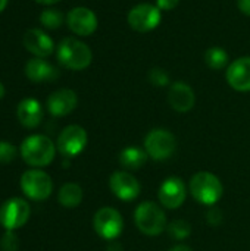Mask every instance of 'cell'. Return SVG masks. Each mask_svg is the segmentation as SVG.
Instances as JSON below:
<instances>
[{"instance_id": "cell-28", "label": "cell", "mask_w": 250, "mask_h": 251, "mask_svg": "<svg viewBox=\"0 0 250 251\" xmlns=\"http://www.w3.org/2000/svg\"><path fill=\"white\" fill-rule=\"evenodd\" d=\"M178 3H180V0H156V6L164 12L175 9L178 6Z\"/></svg>"}, {"instance_id": "cell-25", "label": "cell", "mask_w": 250, "mask_h": 251, "mask_svg": "<svg viewBox=\"0 0 250 251\" xmlns=\"http://www.w3.org/2000/svg\"><path fill=\"white\" fill-rule=\"evenodd\" d=\"M147 78H149L150 84L155 85V87H167V85H169V74L165 69L159 68V66L152 68L149 71Z\"/></svg>"}, {"instance_id": "cell-11", "label": "cell", "mask_w": 250, "mask_h": 251, "mask_svg": "<svg viewBox=\"0 0 250 251\" xmlns=\"http://www.w3.org/2000/svg\"><path fill=\"white\" fill-rule=\"evenodd\" d=\"M112 194L122 201H133L140 196L141 187L137 178L128 171H116L109 178Z\"/></svg>"}, {"instance_id": "cell-31", "label": "cell", "mask_w": 250, "mask_h": 251, "mask_svg": "<svg viewBox=\"0 0 250 251\" xmlns=\"http://www.w3.org/2000/svg\"><path fill=\"white\" fill-rule=\"evenodd\" d=\"M37 3H40V4H46V6H50V4H55V3H57V1H60V0H35Z\"/></svg>"}, {"instance_id": "cell-1", "label": "cell", "mask_w": 250, "mask_h": 251, "mask_svg": "<svg viewBox=\"0 0 250 251\" xmlns=\"http://www.w3.org/2000/svg\"><path fill=\"white\" fill-rule=\"evenodd\" d=\"M56 56L59 63L71 71H84L93 60L91 49L85 43L72 37L63 38L57 44Z\"/></svg>"}, {"instance_id": "cell-2", "label": "cell", "mask_w": 250, "mask_h": 251, "mask_svg": "<svg viewBox=\"0 0 250 251\" xmlns=\"http://www.w3.org/2000/svg\"><path fill=\"white\" fill-rule=\"evenodd\" d=\"M55 144L46 135H29L21 144V156L25 163L35 168L47 166L55 159Z\"/></svg>"}, {"instance_id": "cell-14", "label": "cell", "mask_w": 250, "mask_h": 251, "mask_svg": "<svg viewBox=\"0 0 250 251\" xmlns=\"http://www.w3.org/2000/svg\"><path fill=\"white\" fill-rule=\"evenodd\" d=\"M228 85L239 93L250 91V56H242L231 62L225 71Z\"/></svg>"}, {"instance_id": "cell-21", "label": "cell", "mask_w": 250, "mask_h": 251, "mask_svg": "<svg viewBox=\"0 0 250 251\" xmlns=\"http://www.w3.org/2000/svg\"><path fill=\"white\" fill-rule=\"evenodd\" d=\"M57 200L60 206L66 209L78 207L83 201V188L75 182H66L60 187L57 193Z\"/></svg>"}, {"instance_id": "cell-7", "label": "cell", "mask_w": 250, "mask_h": 251, "mask_svg": "<svg viewBox=\"0 0 250 251\" xmlns=\"http://www.w3.org/2000/svg\"><path fill=\"white\" fill-rule=\"evenodd\" d=\"M93 228L102 240L113 241L122 234L124 219L116 209L102 207L93 218Z\"/></svg>"}, {"instance_id": "cell-4", "label": "cell", "mask_w": 250, "mask_h": 251, "mask_svg": "<svg viewBox=\"0 0 250 251\" xmlns=\"http://www.w3.org/2000/svg\"><path fill=\"white\" fill-rule=\"evenodd\" d=\"M134 222L137 229L149 237L161 235L167 229L165 212L153 201H143L134 212Z\"/></svg>"}, {"instance_id": "cell-18", "label": "cell", "mask_w": 250, "mask_h": 251, "mask_svg": "<svg viewBox=\"0 0 250 251\" xmlns=\"http://www.w3.org/2000/svg\"><path fill=\"white\" fill-rule=\"evenodd\" d=\"M25 75L32 82H50L59 76V71L41 57L29 59L25 65Z\"/></svg>"}, {"instance_id": "cell-13", "label": "cell", "mask_w": 250, "mask_h": 251, "mask_svg": "<svg viewBox=\"0 0 250 251\" xmlns=\"http://www.w3.org/2000/svg\"><path fill=\"white\" fill-rule=\"evenodd\" d=\"M158 197H159L161 204L169 210L181 207L187 199V188H186L184 181L177 176H171L165 179L162 185L159 187Z\"/></svg>"}, {"instance_id": "cell-12", "label": "cell", "mask_w": 250, "mask_h": 251, "mask_svg": "<svg viewBox=\"0 0 250 251\" xmlns=\"http://www.w3.org/2000/svg\"><path fill=\"white\" fill-rule=\"evenodd\" d=\"M66 24L74 34L80 37H88L97 29V16L91 9L78 6L68 12Z\"/></svg>"}, {"instance_id": "cell-9", "label": "cell", "mask_w": 250, "mask_h": 251, "mask_svg": "<svg viewBox=\"0 0 250 251\" xmlns=\"http://www.w3.org/2000/svg\"><path fill=\"white\" fill-rule=\"evenodd\" d=\"M31 215L29 204L18 197L6 200L0 207V224L6 231H15L22 228Z\"/></svg>"}, {"instance_id": "cell-5", "label": "cell", "mask_w": 250, "mask_h": 251, "mask_svg": "<svg viewBox=\"0 0 250 251\" xmlns=\"http://www.w3.org/2000/svg\"><path fill=\"white\" fill-rule=\"evenodd\" d=\"M177 149V140L171 131L158 128L152 129L144 138V150L149 159L162 162L169 159Z\"/></svg>"}, {"instance_id": "cell-29", "label": "cell", "mask_w": 250, "mask_h": 251, "mask_svg": "<svg viewBox=\"0 0 250 251\" xmlns=\"http://www.w3.org/2000/svg\"><path fill=\"white\" fill-rule=\"evenodd\" d=\"M237 7L243 15L250 16V0H237Z\"/></svg>"}, {"instance_id": "cell-19", "label": "cell", "mask_w": 250, "mask_h": 251, "mask_svg": "<svg viewBox=\"0 0 250 251\" xmlns=\"http://www.w3.org/2000/svg\"><path fill=\"white\" fill-rule=\"evenodd\" d=\"M16 115L18 119L21 122V125H24L25 128H37L41 121H43V109L38 100L35 99H24L16 109Z\"/></svg>"}, {"instance_id": "cell-10", "label": "cell", "mask_w": 250, "mask_h": 251, "mask_svg": "<svg viewBox=\"0 0 250 251\" xmlns=\"http://www.w3.org/2000/svg\"><path fill=\"white\" fill-rule=\"evenodd\" d=\"M57 150L65 157L78 156L87 146V132L80 125H69L57 137Z\"/></svg>"}, {"instance_id": "cell-22", "label": "cell", "mask_w": 250, "mask_h": 251, "mask_svg": "<svg viewBox=\"0 0 250 251\" xmlns=\"http://www.w3.org/2000/svg\"><path fill=\"white\" fill-rule=\"evenodd\" d=\"M205 63L214 71L224 69L228 66V53L221 47H209L205 51Z\"/></svg>"}, {"instance_id": "cell-15", "label": "cell", "mask_w": 250, "mask_h": 251, "mask_svg": "<svg viewBox=\"0 0 250 251\" xmlns=\"http://www.w3.org/2000/svg\"><path fill=\"white\" fill-rule=\"evenodd\" d=\"M168 103L175 112L180 113L190 112L196 103V96L193 88L183 81H177L171 84L168 90Z\"/></svg>"}, {"instance_id": "cell-20", "label": "cell", "mask_w": 250, "mask_h": 251, "mask_svg": "<svg viewBox=\"0 0 250 251\" xmlns=\"http://www.w3.org/2000/svg\"><path fill=\"white\" fill-rule=\"evenodd\" d=\"M147 159H149V156H147L146 150L139 149V147H133V146L125 147L124 150H121V153L118 156L119 165L128 172L141 169L146 165Z\"/></svg>"}, {"instance_id": "cell-30", "label": "cell", "mask_w": 250, "mask_h": 251, "mask_svg": "<svg viewBox=\"0 0 250 251\" xmlns=\"http://www.w3.org/2000/svg\"><path fill=\"white\" fill-rule=\"evenodd\" d=\"M169 251H193L189 246H184V244H177L174 246L172 249H169Z\"/></svg>"}, {"instance_id": "cell-26", "label": "cell", "mask_w": 250, "mask_h": 251, "mask_svg": "<svg viewBox=\"0 0 250 251\" xmlns=\"http://www.w3.org/2000/svg\"><path fill=\"white\" fill-rule=\"evenodd\" d=\"M1 251H18L19 249V240L15 234V231H6L0 241Z\"/></svg>"}, {"instance_id": "cell-33", "label": "cell", "mask_w": 250, "mask_h": 251, "mask_svg": "<svg viewBox=\"0 0 250 251\" xmlns=\"http://www.w3.org/2000/svg\"><path fill=\"white\" fill-rule=\"evenodd\" d=\"M3 96H4V85L0 82V99H3Z\"/></svg>"}, {"instance_id": "cell-27", "label": "cell", "mask_w": 250, "mask_h": 251, "mask_svg": "<svg viewBox=\"0 0 250 251\" xmlns=\"http://www.w3.org/2000/svg\"><path fill=\"white\" fill-rule=\"evenodd\" d=\"M16 157V147L12 143L0 141V163H10Z\"/></svg>"}, {"instance_id": "cell-6", "label": "cell", "mask_w": 250, "mask_h": 251, "mask_svg": "<svg viewBox=\"0 0 250 251\" xmlns=\"http://www.w3.org/2000/svg\"><path fill=\"white\" fill-rule=\"evenodd\" d=\"M162 21V10L150 3H140L134 7L127 15V22L134 29L136 32H150L155 28L159 26Z\"/></svg>"}, {"instance_id": "cell-8", "label": "cell", "mask_w": 250, "mask_h": 251, "mask_svg": "<svg viewBox=\"0 0 250 251\" xmlns=\"http://www.w3.org/2000/svg\"><path fill=\"white\" fill-rule=\"evenodd\" d=\"M21 188L28 199L41 201L50 197L53 191V182L44 171L29 169L21 176Z\"/></svg>"}, {"instance_id": "cell-16", "label": "cell", "mask_w": 250, "mask_h": 251, "mask_svg": "<svg viewBox=\"0 0 250 251\" xmlns=\"http://www.w3.org/2000/svg\"><path fill=\"white\" fill-rule=\"evenodd\" d=\"M78 104V97L74 90L60 88L52 93L47 99V110L52 116L62 118L75 110Z\"/></svg>"}, {"instance_id": "cell-17", "label": "cell", "mask_w": 250, "mask_h": 251, "mask_svg": "<svg viewBox=\"0 0 250 251\" xmlns=\"http://www.w3.org/2000/svg\"><path fill=\"white\" fill-rule=\"evenodd\" d=\"M24 46L32 53L35 57H49L55 51V43L50 35H47L43 29L31 28L24 34Z\"/></svg>"}, {"instance_id": "cell-3", "label": "cell", "mask_w": 250, "mask_h": 251, "mask_svg": "<svg viewBox=\"0 0 250 251\" xmlns=\"http://www.w3.org/2000/svg\"><path fill=\"white\" fill-rule=\"evenodd\" d=\"M190 194L197 203L214 206L222 199L224 187L217 175L203 171L194 174L190 179Z\"/></svg>"}, {"instance_id": "cell-23", "label": "cell", "mask_w": 250, "mask_h": 251, "mask_svg": "<svg viewBox=\"0 0 250 251\" xmlns=\"http://www.w3.org/2000/svg\"><path fill=\"white\" fill-rule=\"evenodd\" d=\"M40 24L47 29H56L63 24V13L57 9H46L40 13Z\"/></svg>"}, {"instance_id": "cell-24", "label": "cell", "mask_w": 250, "mask_h": 251, "mask_svg": "<svg viewBox=\"0 0 250 251\" xmlns=\"http://www.w3.org/2000/svg\"><path fill=\"white\" fill-rule=\"evenodd\" d=\"M167 231H168V234L171 235L172 240L181 241V240H186L192 234V226H190V224L187 221L175 219L167 226Z\"/></svg>"}, {"instance_id": "cell-32", "label": "cell", "mask_w": 250, "mask_h": 251, "mask_svg": "<svg viewBox=\"0 0 250 251\" xmlns=\"http://www.w3.org/2000/svg\"><path fill=\"white\" fill-rule=\"evenodd\" d=\"M7 1H9V0H0V12L4 10V7L7 6Z\"/></svg>"}]
</instances>
